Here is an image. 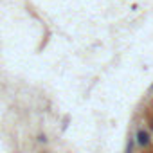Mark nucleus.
<instances>
[{
	"instance_id": "nucleus-2",
	"label": "nucleus",
	"mask_w": 153,
	"mask_h": 153,
	"mask_svg": "<svg viewBox=\"0 0 153 153\" xmlns=\"http://www.w3.org/2000/svg\"><path fill=\"white\" fill-rule=\"evenodd\" d=\"M131 149H133V140L130 139V142H128V146H126V153H131Z\"/></svg>"
},
{
	"instance_id": "nucleus-1",
	"label": "nucleus",
	"mask_w": 153,
	"mask_h": 153,
	"mask_svg": "<svg viewBox=\"0 0 153 153\" xmlns=\"http://www.w3.org/2000/svg\"><path fill=\"white\" fill-rule=\"evenodd\" d=\"M137 144L142 146V148L149 144V133H148L146 130H139V131H137Z\"/></svg>"
},
{
	"instance_id": "nucleus-3",
	"label": "nucleus",
	"mask_w": 153,
	"mask_h": 153,
	"mask_svg": "<svg viewBox=\"0 0 153 153\" xmlns=\"http://www.w3.org/2000/svg\"><path fill=\"white\" fill-rule=\"evenodd\" d=\"M40 142H47V139H45V135H40V139H38Z\"/></svg>"
}]
</instances>
